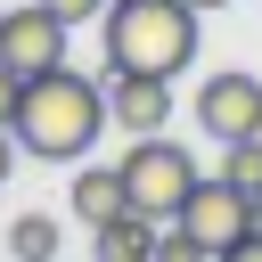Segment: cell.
<instances>
[{
	"label": "cell",
	"instance_id": "7c38bea8",
	"mask_svg": "<svg viewBox=\"0 0 262 262\" xmlns=\"http://www.w3.org/2000/svg\"><path fill=\"white\" fill-rule=\"evenodd\" d=\"M16 98H25V74L0 66V123H16Z\"/></svg>",
	"mask_w": 262,
	"mask_h": 262
},
{
	"label": "cell",
	"instance_id": "2e32d148",
	"mask_svg": "<svg viewBox=\"0 0 262 262\" xmlns=\"http://www.w3.org/2000/svg\"><path fill=\"white\" fill-rule=\"evenodd\" d=\"M254 221H262V188H254Z\"/></svg>",
	"mask_w": 262,
	"mask_h": 262
},
{
	"label": "cell",
	"instance_id": "8992f818",
	"mask_svg": "<svg viewBox=\"0 0 262 262\" xmlns=\"http://www.w3.org/2000/svg\"><path fill=\"white\" fill-rule=\"evenodd\" d=\"M196 131L205 139H262V74H205Z\"/></svg>",
	"mask_w": 262,
	"mask_h": 262
},
{
	"label": "cell",
	"instance_id": "9a60e30c",
	"mask_svg": "<svg viewBox=\"0 0 262 262\" xmlns=\"http://www.w3.org/2000/svg\"><path fill=\"white\" fill-rule=\"evenodd\" d=\"M188 8H229V0H188Z\"/></svg>",
	"mask_w": 262,
	"mask_h": 262
},
{
	"label": "cell",
	"instance_id": "7a4b0ae2",
	"mask_svg": "<svg viewBox=\"0 0 262 262\" xmlns=\"http://www.w3.org/2000/svg\"><path fill=\"white\" fill-rule=\"evenodd\" d=\"M196 16L188 0H106V74H188Z\"/></svg>",
	"mask_w": 262,
	"mask_h": 262
},
{
	"label": "cell",
	"instance_id": "4fadbf2b",
	"mask_svg": "<svg viewBox=\"0 0 262 262\" xmlns=\"http://www.w3.org/2000/svg\"><path fill=\"white\" fill-rule=\"evenodd\" d=\"M41 8H57V16H66V25H90V16H98V8H106V0H41Z\"/></svg>",
	"mask_w": 262,
	"mask_h": 262
},
{
	"label": "cell",
	"instance_id": "52a82bcc",
	"mask_svg": "<svg viewBox=\"0 0 262 262\" xmlns=\"http://www.w3.org/2000/svg\"><path fill=\"white\" fill-rule=\"evenodd\" d=\"M106 123L131 131V139L164 131L172 123V74H115L106 82Z\"/></svg>",
	"mask_w": 262,
	"mask_h": 262
},
{
	"label": "cell",
	"instance_id": "277c9868",
	"mask_svg": "<svg viewBox=\"0 0 262 262\" xmlns=\"http://www.w3.org/2000/svg\"><path fill=\"white\" fill-rule=\"evenodd\" d=\"M180 229L205 246V254H237L246 246V229H254V188H237V180H196L188 188V205H180Z\"/></svg>",
	"mask_w": 262,
	"mask_h": 262
},
{
	"label": "cell",
	"instance_id": "8fae6325",
	"mask_svg": "<svg viewBox=\"0 0 262 262\" xmlns=\"http://www.w3.org/2000/svg\"><path fill=\"white\" fill-rule=\"evenodd\" d=\"M221 180L262 188V139H221Z\"/></svg>",
	"mask_w": 262,
	"mask_h": 262
},
{
	"label": "cell",
	"instance_id": "ba28073f",
	"mask_svg": "<svg viewBox=\"0 0 262 262\" xmlns=\"http://www.w3.org/2000/svg\"><path fill=\"white\" fill-rule=\"evenodd\" d=\"M74 213L98 229V221H115V213H131V196H123V164L106 172V164H82L74 172Z\"/></svg>",
	"mask_w": 262,
	"mask_h": 262
},
{
	"label": "cell",
	"instance_id": "9c48e42d",
	"mask_svg": "<svg viewBox=\"0 0 262 262\" xmlns=\"http://www.w3.org/2000/svg\"><path fill=\"white\" fill-rule=\"evenodd\" d=\"M90 246H98L106 262H139V254H156V221H147V213H115V221L90 229Z\"/></svg>",
	"mask_w": 262,
	"mask_h": 262
},
{
	"label": "cell",
	"instance_id": "6da1fadb",
	"mask_svg": "<svg viewBox=\"0 0 262 262\" xmlns=\"http://www.w3.org/2000/svg\"><path fill=\"white\" fill-rule=\"evenodd\" d=\"M8 131H16V147L41 156V164H82V156L98 147V131H106V90H98L90 74H74V66H49V74L25 82Z\"/></svg>",
	"mask_w": 262,
	"mask_h": 262
},
{
	"label": "cell",
	"instance_id": "3957f363",
	"mask_svg": "<svg viewBox=\"0 0 262 262\" xmlns=\"http://www.w3.org/2000/svg\"><path fill=\"white\" fill-rule=\"evenodd\" d=\"M188 188H196V156H188L180 139H164V131L131 139V156H123V196H131V213H147V221L164 229V221H180Z\"/></svg>",
	"mask_w": 262,
	"mask_h": 262
},
{
	"label": "cell",
	"instance_id": "e0dca14e",
	"mask_svg": "<svg viewBox=\"0 0 262 262\" xmlns=\"http://www.w3.org/2000/svg\"><path fill=\"white\" fill-rule=\"evenodd\" d=\"M0 16H8V8H0Z\"/></svg>",
	"mask_w": 262,
	"mask_h": 262
},
{
	"label": "cell",
	"instance_id": "5bb4252c",
	"mask_svg": "<svg viewBox=\"0 0 262 262\" xmlns=\"http://www.w3.org/2000/svg\"><path fill=\"white\" fill-rule=\"evenodd\" d=\"M8 172H16V131L0 123V188H8Z\"/></svg>",
	"mask_w": 262,
	"mask_h": 262
},
{
	"label": "cell",
	"instance_id": "5b68a950",
	"mask_svg": "<svg viewBox=\"0 0 262 262\" xmlns=\"http://www.w3.org/2000/svg\"><path fill=\"white\" fill-rule=\"evenodd\" d=\"M66 33H74V25H66L57 8H41V0H33V8H8V16H0V66H16V74L33 82V74L66 66Z\"/></svg>",
	"mask_w": 262,
	"mask_h": 262
},
{
	"label": "cell",
	"instance_id": "30bf717a",
	"mask_svg": "<svg viewBox=\"0 0 262 262\" xmlns=\"http://www.w3.org/2000/svg\"><path fill=\"white\" fill-rule=\"evenodd\" d=\"M8 254H25V262H33V254H57V221H49V213H16V221H8Z\"/></svg>",
	"mask_w": 262,
	"mask_h": 262
}]
</instances>
